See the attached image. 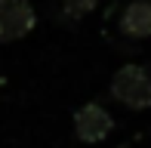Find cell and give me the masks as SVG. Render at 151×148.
<instances>
[{
  "instance_id": "2",
  "label": "cell",
  "mask_w": 151,
  "mask_h": 148,
  "mask_svg": "<svg viewBox=\"0 0 151 148\" xmlns=\"http://www.w3.org/2000/svg\"><path fill=\"white\" fill-rule=\"evenodd\" d=\"M114 130V117L108 114V108H102L99 102H86L74 111V136L86 145H99L111 136Z\"/></svg>"
},
{
  "instance_id": "1",
  "label": "cell",
  "mask_w": 151,
  "mask_h": 148,
  "mask_svg": "<svg viewBox=\"0 0 151 148\" xmlns=\"http://www.w3.org/2000/svg\"><path fill=\"white\" fill-rule=\"evenodd\" d=\"M111 99H117L123 108L129 111H145L151 108V74L142 65H123L111 74V83H108Z\"/></svg>"
},
{
  "instance_id": "6",
  "label": "cell",
  "mask_w": 151,
  "mask_h": 148,
  "mask_svg": "<svg viewBox=\"0 0 151 148\" xmlns=\"http://www.w3.org/2000/svg\"><path fill=\"white\" fill-rule=\"evenodd\" d=\"M0 43H6V34H3V25H0Z\"/></svg>"
},
{
  "instance_id": "3",
  "label": "cell",
  "mask_w": 151,
  "mask_h": 148,
  "mask_svg": "<svg viewBox=\"0 0 151 148\" xmlns=\"http://www.w3.org/2000/svg\"><path fill=\"white\" fill-rule=\"evenodd\" d=\"M0 25H3L6 40H19L25 34H31L37 25V12L28 0H6L0 6Z\"/></svg>"
},
{
  "instance_id": "5",
  "label": "cell",
  "mask_w": 151,
  "mask_h": 148,
  "mask_svg": "<svg viewBox=\"0 0 151 148\" xmlns=\"http://www.w3.org/2000/svg\"><path fill=\"white\" fill-rule=\"evenodd\" d=\"M96 6H99V0H62V9H65L68 19H83Z\"/></svg>"
},
{
  "instance_id": "4",
  "label": "cell",
  "mask_w": 151,
  "mask_h": 148,
  "mask_svg": "<svg viewBox=\"0 0 151 148\" xmlns=\"http://www.w3.org/2000/svg\"><path fill=\"white\" fill-rule=\"evenodd\" d=\"M120 31L133 40L151 37V0H133L120 16Z\"/></svg>"
},
{
  "instance_id": "7",
  "label": "cell",
  "mask_w": 151,
  "mask_h": 148,
  "mask_svg": "<svg viewBox=\"0 0 151 148\" xmlns=\"http://www.w3.org/2000/svg\"><path fill=\"white\" fill-rule=\"evenodd\" d=\"M3 3H6V0H0V6H3Z\"/></svg>"
}]
</instances>
